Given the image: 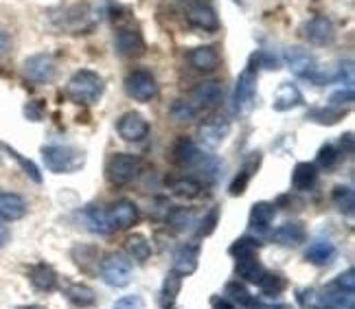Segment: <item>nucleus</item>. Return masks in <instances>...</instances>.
Listing matches in <instances>:
<instances>
[{
    "instance_id": "1",
    "label": "nucleus",
    "mask_w": 355,
    "mask_h": 309,
    "mask_svg": "<svg viewBox=\"0 0 355 309\" xmlns=\"http://www.w3.org/2000/svg\"><path fill=\"white\" fill-rule=\"evenodd\" d=\"M103 77L90 69L77 71L66 84V97L77 105H92L103 95Z\"/></svg>"
},
{
    "instance_id": "2",
    "label": "nucleus",
    "mask_w": 355,
    "mask_h": 309,
    "mask_svg": "<svg viewBox=\"0 0 355 309\" xmlns=\"http://www.w3.org/2000/svg\"><path fill=\"white\" fill-rule=\"evenodd\" d=\"M42 160L53 173H77L86 165V152L71 145H44Z\"/></svg>"
},
{
    "instance_id": "3",
    "label": "nucleus",
    "mask_w": 355,
    "mask_h": 309,
    "mask_svg": "<svg viewBox=\"0 0 355 309\" xmlns=\"http://www.w3.org/2000/svg\"><path fill=\"white\" fill-rule=\"evenodd\" d=\"M105 180L114 184V186H123L132 182L141 171V158L136 154H112L105 160Z\"/></svg>"
},
{
    "instance_id": "4",
    "label": "nucleus",
    "mask_w": 355,
    "mask_h": 309,
    "mask_svg": "<svg viewBox=\"0 0 355 309\" xmlns=\"http://www.w3.org/2000/svg\"><path fill=\"white\" fill-rule=\"evenodd\" d=\"M259 69H261V64H259V53H254V55L248 60V64H245V69L237 77V84H235V90H233L235 110H245V107L252 103V99L257 95Z\"/></svg>"
},
{
    "instance_id": "5",
    "label": "nucleus",
    "mask_w": 355,
    "mask_h": 309,
    "mask_svg": "<svg viewBox=\"0 0 355 309\" xmlns=\"http://www.w3.org/2000/svg\"><path fill=\"white\" fill-rule=\"evenodd\" d=\"M123 88H125V95L134 101H141V103H147L158 97V82L156 77L145 71V69H134L125 75L123 79Z\"/></svg>"
},
{
    "instance_id": "6",
    "label": "nucleus",
    "mask_w": 355,
    "mask_h": 309,
    "mask_svg": "<svg viewBox=\"0 0 355 309\" xmlns=\"http://www.w3.org/2000/svg\"><path fill=\"white\" fill-rule=\"evenodd\" d=\"M99 274L105 285L128 288L132 281V263L121 252H110L99 261Z\"/></svg>"
},
{
    "instance_id": "7",
    "label": "nucleus",
    "mask_w": 355,
    "mask_h": 309,
    "mask_svg": "<svg viewBox=\"0 0 355 309\" xmlns=\"http://www.w3.org/2000/svg\"><path fill=\"white\" fill-rule=\"evenodd\" d=\"M22 73L31 84H51L58 77V64L49 53H35L24 60Z\"/></svg>"
},
{
    "instance_id": "8",
    "label": "nucleus",
    "mask_w": 355,
    "mask_h": 309,
    "mask_svg": "<svg viewBox=\"0 0 355 309\" xmlns=\"http://www.w3.org/2000/svg\"><path fill=\"white\" fill-rule=\"evenodd\" d=\"M105 224L112 231H128L136 222H139V206L132 200H116L110 206L103 211Z\"/></svg>"
},
{
    "instance_id": "9",
    "label": "nucleus",
    "mask_w": 355,
    "mask_h": 309,
    "mask_svg": "<svg viewBox=\"0 0 355 309\" xmlns=\"http://www.w3.org/2000/svg\"><path fill=\"white\" fill-rule=\"evenodd\" d=\"M114 48L121 58L136 60V58L145 55L147 42L139 29H134V26H123V29H119L114 35Z\"/></svg>"
},
{
    "instance_id": "10",
    "label": "nucleus",
    "mask_w": 355,
    "mask_h": 309,
    "mask_svg": "<svg viewBox=\"0 0 355 309\" xmlns=\"http://www.w3.org/2000/svg\"><path fill=\"white\" fill-rule=\"evenodd\" d=\"M116 132L123 141L141 143L149 136V121L141 112H123L116 121Z\"/></svg>"
},
{
    "instance_id": "11",
    "label": "nucleus",
    "mask_w": 355,
    "mask_h": 309,
    "mask_svg": "<svg viewBox=\"0 0 355 309\" xmlns=\"http://www.w3.org/2000/svg\"><path fill=\"white\" fill-rule=\"evenodd\" d=\"M285 64H288V69L300 79H313L318 73L316 58H313L309 51L300 48V46L285 51Z\"/></svg>"
},
{
    "instance_id": "12",
    "label": "nucleus",
    "mask_w": 355,
    "mask_h": 309,
    "mask_svg": "<svg viewBox=\"0 0 355 309\" xmlns=\"http://www.w3.org/2000/svg\"><path fill=\"white\" fill-rule=\"evenodd\" d=\"M305 37L313 46H329L336 42V26L327 16H313L305 24Z\"/></svg>"
},
{
    "instance_id": "13",
    "label": "nucleus",
    "mask_w": 355,
    "mask_h": 309,
    "mask_svg": "<svg viewBox=\"0 0 355 309\" xmlns=\"http://www.w3.org/2000/svg\"><path fill=\"white\" fill-rule=\"evenodd\" d=\"M191 97H193V101H196L193 105L217 107L224 101V84L220 82V79H204V82L196 84Z\"/></svg>"
},
{
    "instance_id": "14",
    "label": "nucleus",
    "mask_w": 355,
    "mask_h": 309,
    "mask_svg": "<svg viewBox=\"0 0 355 309\" xmlns=\"http://www.w3.org/2000/svg\"><path fill=\"white\" fill-rule=\"evenodd\" d=\"M277 204L275 202H254L252 209H250V215H248V226L250 231L257 233V235H268L272 224H275V218H277Z\"/></svg>"
},
{
    "instance_id": "15",
    "label": "nucleus",
    "mask_w": 355,
    "mask_h": 309,
    "mask_svg": "<svg viewBox=\"0 0 355 309\" xmlns=\"http://www.w3.org/2000/svg\"><path fill=\"white\" fill-rule=\"evenodd\" d=\"M204 158H207V156L202 154L200 145L196 141H191L187 136L175 141V145H173V160H175V165H180L184 169H193V167H200L204 163Z\"/></svg>"
},
{
    "instance_id": "16",
    "label": "nucleus",
    "mask_w": 355,
    "mask_h": 309,
    "mask_svg": "<svg viewBox=\"0 0 355 309\" xmlns=\"http://www.w3.org/2000/svg\"><path fill=\"white\" fill-rule=\"evenodd\" d=\"M189 64H191V69L198 73H213L220 69L222 55H220V51H217V46L204 44V46H196L189 53Z\"/></svg>"
},
{
    "instance_id": "17",
    "label": "nucleus",
    "mask_w": 355,
    "mask_h": 309,
    "mask_svg": "<svg viewBox=\"0 0 355 309\" xmlns=\"http://www.w3.org/2000/svg\"><path fill=\"white\" fill-rule=\"evenodd\" d=\"M305 239H307V231L300 222H283L272 233V241L283 248H296L300 244H305Z\"/></svg>"
},
{
    "instance_id": "18",
    "label": "nucleus",
    "mask_w": 355,
    "mask_h": 309,
    "mask_svg": "<svg viewBox=\"0 0 355 309\" xmlns=\"http://www.w3.org/2000/svg\"><path fill=\"white\" fill-rule=\"evenodd\" d=\"M303 103H305L303 92H300L298 86L292 82H283L275 92V99H272V107H275L277 112H290L294 107H300Z\"/></svg>"
},
{
    "instance_id": "19",
    "label": "nucleus",
    "mask_w": 355,
    "mask_h": 309,
    "mask_svg": "<svg viewBox=\"0 0 355 309\" xmlns=\"http://www.w3.org/2000/svg\"><path fill=\"white\" fill-rule=\"evenodd\" d=\"M259 165H261V152H254V154H250L248 158H245L243 167L237 171V176L233 178V182H230V186H228V193L233 195V197L243 195L245 189H248V184H250L252 176L257 173Z\"/></svg>"
},
{
    "instance_id": "20",
    "label": "nucleus",
    "mask_w": 355,
    "mask_h": 309,
    "mask_svg": "<svg viewBox=\"0 0 355 309\" xmlns=\"http://www.w3.org/2000/svg\"><path fill=\"white\" fill-rule=\"evenodd\" d=\"M228 134H230V123L226 118H211L204 125H200V141L209 150H217L226 141Z\"/></svg>"
},
{
    "instance_id": "21",
    "label": "nucleus",
    "mask_w": 355,
    "mask_h": 309,
    "mask_svg": "<svg viewBox=\"0 0 355 309\" xmlns=\"http://www.w3.org/2000/svg\"><path fill=\"white\" fill-rule=\"evenodd\" d=\"M200 265V246L198 244H184L173 254V272L180 276H189L198 270Z\"/></svg>"
},
{
    "instance_id": "22",
    "label": "nucleus",
    "mask_w": 355,
    "mask_h": 309,
    "mask_svg": "<svg viewBox=\"0 0 355 309\" xmlns=\"http://www.w3.org/2000/svg\"><path fill=\"white\" fill-rule=\"evenodd\" d=\"M26 200L20 193L0 191V220L3 222H18L26 215Z\"/></svg>"
},
{
    "instance_id": "23",
    "label": "nucleus",
    "mask_w": 355,
    "mask_h": 309,
    "mask_svg": "<svg viewBox=\"0 0 355 309\" xmlns=\"http://www.w3.org/2000/svg\"><path fill=\"white\" fill-rule=\"evenodd\" d=\"M29 281L31 285L40 292H55L60 285V276L55 272V267L49 263H35L29 270Z\"/></svg>"
},
{
    "instance_id": "24",
    "label": "nucleus",
    "mask_w": 355,
    "mask_h": 309,
    "mask_svg": "<svg viewBox=\"0 0 355 309\" xmlns=\"http://www.w3.org/2000/svg\"><path fill=\"white\" fill-rule=\"evenodd\" d=\"M187 18L200 31L215 33L217 29H220V18H217V11L213 7H209V5H193L189 9Z\"/></svg>"
},
{
    "instance_id": "25",
    "label": "nucleus",
    "mask_w": 355,
    "mask_h": 309,
    "mask_svg": "<svg viewBox=\"0 0 355 309\" xmlns=\"http://www.w3.org/2000/svg\"><path fill=\"white\" fill-rule=\"evenodd\" d=\"M336 246L331 244L329 239H316V241H311L307 252H305V261L311 263V265H318V267H324V265H329L334 259H336Z\"/></svg>"
},
{
    "instance_id": "26",
    "label": "nucleus",
    "mask_w": 355,
    "mask_h": 309,
    "mask_svg": "<svg viewBox=\"0 0 355 309\" xmlns=\"http://www.w3.org/2000/svg\"><path fill=\"white\" fill-rule=\"evenodd\" d=\"M318 182V167L313 163H296L294 171H292V186L294 191L303 193V191H311Z\"/></svg>"
},
{
    "instance_id": "27",
    "label": "nucleus",
    "mask_w": 355,
    "mask_h": 309,
    "mask_svg": "<svg viewBox=\"0 0 355 309\" xmlns=\"http://www.w3.org/2000/svg\"><path fill=\"white\" fill-rule=\"evenodd\" d=\"M235 272H237V276H239L241 281H245V283L259 285V281H261L263 274H266V267H263L261 261H259L257 254H248V257L237 259Z\"/></svg>"
},
{
    "instance_id": "28",
    "label": "nucleus",
    "mask_w": 355,
    "mask_h": 309,
    "mask_svg": "<svg viewBox=\"0 0 355 309\" xmlns=\"http://www.w3.org/2000/svg\"><path fill=\"white\" fill-rule=\"evenodd\" d=\"M66 301L77 309H88L97 305V292L86 283H71L64 292Z\"/></svg>"
},
{
    "instance_id": "29",
    "label": "nucleus",
    "mask_w": 355,
    "mask_h": 309,
    "mask_svg": "<svg viewBox=\"0 0 355 309\" xmlns=\"http://www.w3.org/2000/svg\"><path fill=\"white\" fill-rule=\"evenodd\" d=\"M169 191L175 197H182V200H198L204 193V186L193 176H182L169 182Z\"/></svg>"
},
{
    "instance_id": "30",
    "label": "nucleus",
    "mask_w": 355,
    "mask_h": 309,
    "mask_svg": "<svg viewBox=\"0 0 355 309\" xmlns=\"http://www.w3.org/2000/svg\"><path fill=\"white\" fill-rule=\"evenodd\" d=\"M224 297H226L230 303H233L235 307H241V309H257V307H259L257 301H254V297L248 292V288H245L239 279H237V281H230V283L226 285Z\"/></svg>"
},
{
    "instance_id": "31",
    "label": "nucleus",
    "mask_w": 355,
    "mask_h": 309,
    "mask_svg": "<svg viewBox=\"0 0 355 309\" xmlns=\"http://www.w3.org/2000/svg\"><path fill=\"white\" fill-rule=\"evenodd\" d=\"M125 250L130 257L139 263H145L149 257H152V244H149V239L141 233H134L125 239Z\"/></svg>"
},
{
    "instance_id": "32",
    "label": "nucleus",
    "mask_w": 355,
    "mask_h": 309,
    "mask_svg": "<svg viewBox=\"0 0 355 309\" xmlns=\"http://www.w3.org/2000/svg\"><path fill=\"white\" fill-rule=\"evenodd\" d=\"M259 290H261L263 297L277 299L285 290H288V279H285L283 274H279V272H268L266 270L263 279L259 281Z\"/></svg>"
},
{
    "instance_id": "33",
    "label": "nucleus",
    "mask_w": 355,
    "mask_h": 309,
    "mask_svg": "<svg viewBox=\"0 0 355 309\" xmlns=\"http://www.w3.org/2000/svg\"><path fill=\"white\" fill-rule=\"evenodd\" d=\"M73 259L75 263L81 267V270L90 272L92 267H97L99 270V250L94 246H88V244H79L73 248Z\"/></svg>"
},
{
    "instance_id": "34",
    "label": "nucleus",
    "mask_w": 355,
    "mask_h": 309,
    "mask_svg": "<svg viewBox=\"0 0 355 309\" xmlns=\"http://www.w3.org/2000/svg\"><path fill=\"white\" fill-rule=\"evenodd\" d=\"M331 200H334V204H336V209H338L340 213L353 215V209H355V193H353V186H349V184H338V186H334Z\"/></svg>"
},
{
    "instance_id": "35",
    "label": "nucleus",
    "mask_w": 355,
    "mask_h": 309,
    "mask_svg": "<svg viewBox=\"0 0 355 309\" xmlns=\"http://www.w3.org/2000/svg\"><path fill=\"white\" fill-rule=\"evenodd\" d=\"M180 290H182V276L178 272H169L160 288V305L167 307V305L175 303V297L180 294Z\"/></svg>"
},
{
    "instance_id": "36",
    "label": "nucleus",
    "mask_w": 355,
    "mask_h": 309,
    "mask_svg": "<svg viewBox=\"0 0 355 309\" xmlns=\"http://www.w3.org/2000/svg\"><path fill=\"white\" fill-rule=\"evenodd\" d=\"M3 147H5V152H7V154H9V156H11L13 160H16L18 165H20V169L26 173V176H29L35 184H42V173H40V167L33 163V160L24 158L18 150H13V147H11V145H7V143H5Z\"/></svg>"
},
{
    "instance_id": "37",
    "label": "nucleus",
    "mask_w": 355,
    "mask_h": 309,
    "mask_svg": "<svg viewBox=\"0 0 355 309\" xmlns=\"http://www.w3.org/2000/svg\"><path fill=\"white\" fill-rule=\"evenodd\" d=\"M259 239L252 237V235H243L239 237L237 241H233L228 248V254L230 257H235V259H241V257H248V254H257L259 252Z\"/></svg>"
},
{
    "instance_id": "38",
    "label": "nucleus",
    "mask_w": 355,
    "mask_h": 309,
    "mask_svg": "<svg viewBox=\"0 0 355 309\" xmlns=\"http://www.w3.org/2000/svg\"><path fill=\"white\" fill-rule=\"evenodd\" d=\"M196 114H198V107L187 99H175L169 107V116L175 123H189V121L196 118Z\"/></svg>"
},
{
    "instance_id": "39",
    "label": "nucleus",
    "mask_w": 355,
    "mask_h": 309,
    "mask_svg": "<svg viewBox=\"0 0 355 309\" xmlns=\"http://www.w3.org/2000/svg\"><path fill=\"white\" fill-rule=\"evenodd\" d=\"M340 158H343V154H340V150L334 145V143H327L322 145L318 154H316V167H322V169H331L340 163Z\"/></svg>"
},
{
    "instance_id": "40",
    "label": "nucleus",
    "mask_w": 355,
    "mask_h": 309,
    "mask_svg": "<svg viewBox=\"0 0 355 309\" xmlns=\"http://www.w3.org/2000/svg\"><path fill=\"white\" fill-rule=\"evenodd\" d=\"M343 114H345V110H338V107H334L329 103H327V107H316V110H311V118L322 125L338 123V121L343 118Z\"/></svg>"
},
{
    "instance_id": "41",
    "label": "nucleus",
    "mask_w": 355,
    "mask_h": 309,
    "mask_svg": "<svg viewBox=\"0 0 355 309\" xmlns=\"http://www.w3.org/2000/svg\"><path fill=\"white\" fill-rule=\"evenodd\" d=\"M86 222H88V226H90V231H92V233H101V235H107V233H110V228H107V224H105V215H103V211L97 209V206H92V209L86 211Z\"/></svg>"
},
{
    "instance_id": "42",
    "label": "nucleus",
    "mask_w": 355,
    "mask_h": 309,
    "mask_svg": "<svg viewBox=\"0 0 355 309\" xmlns=\"http://www.w3.org/2000/svg\"><path fill=\"white\" fill-rule=\"evenodd\" d=\"M167 222L178 228V231H184L191 224H193V213L187 209H171V213L167 215Z\"/></svg>"
},
{
    "instance_id": "43",
    "label": "nucleus",
    "mask_w": 355,
    "mask_h": 309,
    "mask_svg": "<svg viewBox=\"0 0 355 309\" xmlns=\"http://www.w3.org/2000/svg\"><path fill=\"white\" fill-rule=\"evenodd\" d=\"M217 224H220V206H213L207 215H204V220H202V224H200L198 235H200V237H209V235H213V233H215V228H217Z\"/></svg>"
},
{
    "instance_id": "44",
    "label": "nucleus",
    "mask_w": 355,
    "mask_h": 309,
    "mask_svg": "<svg viewBox=\"0 0 355 309\" xmlns=\"http://www.w3.org/2000/svg\"><path fill=\"white\" fill-rule=\"evenodd\" d=\"M355 272H353V267H349L347 272H343L338 279H336V283H334V288L338 290V292H343V294H353V290H355Z\"/></svg>"
},
{
    "instance_id": "45",
    "label": "nucleus",
    "mask_w": 355,
    "mask_h": 309,
    "mask_svg": "<svg viewBox=\"0 0 355 309\" xmlns=\"http://www.w3.org/2000/svg\"><path fill=\"white\" fill-rule=\"evenodd\" d=\"M112 309H147L143 297H139V294H130V297H123L114 303Z\"/></svg>"
},
{
    "instance_id": "46",
    "label": "nucleus",
    "mask_w": 355,
    "mask_h": 309,
    "mask_svg": "<svg viewBox=\"0 0 355 309\" xmlns=\"http://www.w3.org/2000/svg\"><path fill=\"white\" fill-rule=\"evenodd\" d=\"M24 116L29 118V121H33V123H37V121H42V116H44V101H40V99H35V101H29L24 105Z\"/></svg>"
},
{
    "instance_id": "47",
    "label": "nucleus",
    "mask_w": 355,
    "mask_h": 309,
    "mask_svg": "<svg viewBox=\"0 0 355 309\" xmlns=\"http://www.w3.org/2000/svg\"><path fill=\"white\" fill-rule=\"evenodd\" d=\"M9 51H11V35L5 29H0V58H5Z\"/></svg>"
},
{
    "instance_id": "48",
    "label": "nucleus",
    "mask_w": 355,
    "mask_h": 309,
    "mask_svg": "<svg viewBox=\"0 0 355 309\" xmlns=\"http://www.w3.org/2000/svg\"><path fill=\"white\" fill-rule=\"evenodd\" d=\"M211 307H213V309H237L226 297H217V294L211 299Z\"/></svg>"
},
{
    "instance_id": "49",
    "label": "nucleus",
    "mask_w": 355,
    "mask_h": 309,
    "mask_svg": "<svg viewBox=\"0 0 355 309\" xmlns=\"http://www.w3.org/2000/svg\"><path fill=\"white\" fill-rule=\"evenodd\" d=\"M7 241H9V231H7V226L0 224V248H3Z\"/></svg>"
},
{
    "instance_id": "50",
    "label": "nucleus",
    "mask_w": 355,
    "mask_h": 309,
    "mask_svg": "<svg viewBox=\"0 0 355 309\" xmlns=\"http://www.w3.org/2000/svg\"><path fill=\"white\" fill-rule=\"evenodd\" d=\"M16 309H46V307L44 305H20Z\"/></svg>"
},
{
    "instance_id": "51",
    "label": "nucleus",
    "mask_w": 355,
    "mask_h": 309,
    "mask_svg": "<svg viewBox=\"0 0 355 309\" xmlns=\"http://www.w3.org/2000/svg\"><path fill=\"white\" fill-rule=\"evenodd\" d=\"M257 309H290V307H285V305H270V307H257Z\"/></svg>"
},
{
    "instance_id": "52",
    "label": "nucleus",
    "mask_w": 355,
    "mask_h": 309,
    "mask_svg": "<svg viewBox=\"0 0 355 309\" xmlns=\"http://www.w3.org/2000/svg\"><path fill=\"white\" fill-rule=\"evenodd\" d=\"M165 309H180V307H178V305H175V303H171V305H167V307H165Z\"/></svg>"
},
{
    "instance_id": "53",
    "label": "nucleus",
    "mask_w": 355,
    "mask_h": 309,
    "mask_svg": "<svg viewBox=\"0 0 355 309\" xmlns=\"http://www.w3.org/2000/svg\"><path fill=\"white\" fill-rule=\"evenodd\" d=\"M0 163H3V158H0Z\"/></svg>"
}]
</instances>
